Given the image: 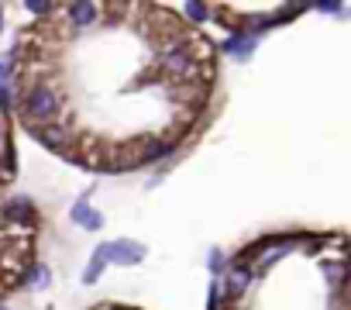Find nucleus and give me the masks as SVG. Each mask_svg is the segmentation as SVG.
Here are the masks:
<instances>
[{"mask_svg":"<svg viewBox=\"0 0 351 310\" xmlns=\"http://www.w3.org/2000/svg\"><path fill=\"white\" fill-rule=\"evenodd\" d=\"M158 66L165 76L172 80H186L193 73V59H190V42L186 38H169L158 49Z\"/></svg>","mask_w":351,"mask_h":310,"instance_id":"f257e3e1","label":"nucleus"},{"mask_svg":"<svg viewBox=\"0 0 351 310\" xmlns=\"http://www.w3.org/2000/svg\"><path fill=\"white\" fill-rule=\"evenodd\" d=\"M59 93L49 90V86H35L28 97H25V114L32 117V124H52V117L59 114Z\"/></svg>","mask_w":351,"mask_h":310,"instance_id":"f03ea898","label":"nucleus"},{"mask_svg":"<svg viewBox=\"0 0 351 310\" xmlns=\"http://www.w3.org/2000/svg\"><path fill=\"white\" fill-rule=\"evenodd\" d=\"M93 255H100V259H104V265H107V262H117V265H138V262H145L148 248H145L141 241L121 238V241L97 245V248H93Z\"/></svg>","mask_w":351,"mask_h":310,"instance_id":"7ed1b4c3","label":"nucleus"},{"mask_svg":"<svg viewBox=\"0 0 351 310\" xmlns=\"http://www.w3.org/2000/svg\"><path fill=\"white\" fill-rule=\"evenodd\" d=\"M32 128V134L45 145V148H52V152H66V145H69V131L62 128V124H28Z\"/></svg>","mask_w":351,"mask_h":310,"instance_id":"20e7f679","label":"nucleus"},{"mask_svg":"<svg viewBox=\"0 0 351 310\" xmlns=\"http://www.w3.org/2000/svg\"><path fill=\"white\" fill-rule=\"evenodd\" d=\"M69 217H73V224H80V228H86V231H100V228H104V214L93 211L86 197H80V200L73 204Z\"/></svg>","mask_w":351,"mask_h":310,"instance_id":"39448f33","label":"nucleus"},{"mask_svg":"<svg viewBox=\"0 0 351 310\" xmlns=\"http://www.w3.org/2000/svg\"><path fill=\"white\" fill-rule=\"evenodd\" d=\"M248 279H252L248 265H234V272H228V283L221 286V296H228V300H238V296L248 289Z\"/></svg>","mask_w":351,"mask_h":310,"instance_id":"423d86ee","label":"nucleus"},{"mask_svg":"<svg viewBox=\"0 0 351 310\" xmlns=\"http://www.w3.org/2000/svg\"><path fill=\"white\" fill-rule=\"evenodd\" d=\"M224 52H231L234 59H252V52H255V35H248V32H241V35H231L228 42H224Z\"/></svg>","mask_w":351,"mask_h":310,"instance_id":"0eeeda50","label":"nucleus"},{"mask_svg":"<svg viewBox=\"0 0 351 310\" xmlns=\"http://www.w3.org/2000/svg\"><path fill=\"white\" fill-rule=\"evenodd\" d=\"M4 217H8V221H25V224H32V221H35V204H32L28 197H14L11 204H4Z\"/></svg>","mask_w":351,"mask_h":310,"instance_id":"6e6552de","label":"nucleus"},{"mask_svg":"<svg viewBox=\"0 0 351 310\" xmlns=\"http://www.w3.org/2000/svg\"><path fill=\"white\" fill-rule=\"evenodd\" d=\"M97 14H100V8H97V4H90V0H80V4H69V21H73L76 28H86V25H93V21H97Z\"/></svg>","mask_w":351,"mask_h":310,"instance_id":"1a4fd4ad","label":"nucleus"},{"mask_svg":"<svg viewBox=\"0 0 351 310\" xmlns=\"http://www.w3.org/2000/svg\"><path fill=\"white\" fill-rule=\"evenodd\" d=\"M183 14H186L190 21H197V25H200V21H207V18H210V8H207V4H193V0H190V4H183Z\"/></svg>","mask_w":351,"mask_h":310,"instance_id":"9d476101","label":"nucleus"},{"mask_svg":"<svg viewBox=\"0 0 351 310\" xmlns=\"http://www.w3.org/2000/svg\"><path fill=\"white\" fill-rule=\"evenodd\" d=\"M324 272H327V279H330V289L337 293V289H341V276H344V265H341V262H324Z\"/></svg>","mask_w":351,"mask_h":310,"instance_id":"9b49d317","label":"nucleus"},{"mask_svg":"<svg viewBox=\"0 0 351 310\" xmlns=\"http://www.w3.org/2000/svg\"><path fill=\"white\" fill-rule=\"evenodd\" d=\"M100 272H104V259H100V255H93V259H90V265H86V272H83V283H97V279H100Z\"/></svg>","mask_w":351,"mask_h":310,"instance_id":"f8f14e48","label":"nucleus"},{"mask_svg":"<svg viewBox=\"0 0 351 310\" xmlns=\"http://www.w3.org/2000/svg\"><path fill=\"white\" fill-rule=\"evenodd\" d=\"M32 283H35L38 289H45V286L52 283V272H49V265H32Z\"/></svg>","mask_w":351,"mask_h":310,"instance_id":"ddd939ff","label":"nucleus"},{"mask_svg":"<svg viewBox=\"0 0 351 310\" xmlns=\"http://www.w3.org/2000/svg\"><path fill=\"white\" fill-rule=\"evenodd\" d=\"M224 296H221V283H210V296H207V310H221Z\"/></svg>","mask_w":351,"mask_h":310,"instance_id":"4468645a","label":"nucleus"},{"mask_svg":"<svg viewBox=\"0 0 351 310\" xmlns=\"http://www.w3.org/2000/svg\"><path fill=\"white\" fill-rule=\"evenodd\" d=\"M207 262H210V272H214V276H221V272L228 269V265H224V252H221V248H214Z\"/></svg>","mask_w":351,"mask_h":310,"instance_id":"2eb2a0df","label":"nucleus"},{"mask_svg":"<svg viewBox=\"0 0 351 310\" xmlns=\"http://www.w3.org/2000/svg\"><path fill=\"white\" fill-rule=\"evenodd\" d=\"M14 107V93H11V86H0V110H11Z\"/></svg>","mask_w":351,"mask_h":310,"instance_id":"dca6fc26","label":"nucleus"},{"mask_svg":"<svg viewBox=\"0 0 351 310\" xmlns=\"http://www.w3.org/2000/svg\"><path fill=\"white\" fill-rule=\"evenodd\" d=\"M14 80V62H0V86H8Z\"/></svg>","mask_w":351,"mask_h":310,"instance_id":"f3484780","label":"nucleus"},{"mask_svg":"<svg viewBox=\"0 0 351 310\" xmlns=\"http://www.w3.org/2000/svg\"><path fill=\"white\" fill-rule=\"evenodd\" d=\"M28 11H32V14H52V4H45V0H32Z\"/></svg>","mask_w":351,"mask_h":310,"instance_id":"a211bd4d","label":"nucleus"},{"mask_svg":"<svg viewBox=\"0 0 351 310\" xmlns=\"http://www.w3.org/2000/svg\"><path fill=\"white\" fill-rule=\"evenodd\" d=\"M320 11H327V14H344V4H334V0H324V4H317Z\"/></svg>","mask_w":351,"mask_h":310,"instance_id":"6ab92c4d","label":"nucleus"},{"mask_svg":"<svg viewBox=\"0 0 351 310\" xmlns=\"http://www.w3.org/2000/svg\"><path fill=\"white\" fill-rule=\"evenodd\" d=\"M0 32H4V11H0Z\"/></svg>","mask_w":351,"mask_h":310,"instance_id":"aec40b11","label":"nucleus"},{"mask_svg":"<svg viewBox=\"0 0 351 310\" xmlns=\"http://www.w3.org/2000/svg\"><path fill=\"white\" fill-rule=\"evenodd\" d=\"M0 310H8V307H4V303H0Z\"/></svg>","mask_w":351,"mask_h":310,"instance_id":"412c9836","label":"nucleus"},{"mask_svg":"<svg viewBox=\"0 0 351 310\" xmlns=\"http://www.w3.org/2000/svg\"><path fill=\"white\" fill-rule=\"evenodd\" d=\"M117 310H124V307H117Z\"/></svg>","mask_w":351,"mask_h":310,"instance_id":"4be33fe9","label":"nucleus"}]
</instances>
